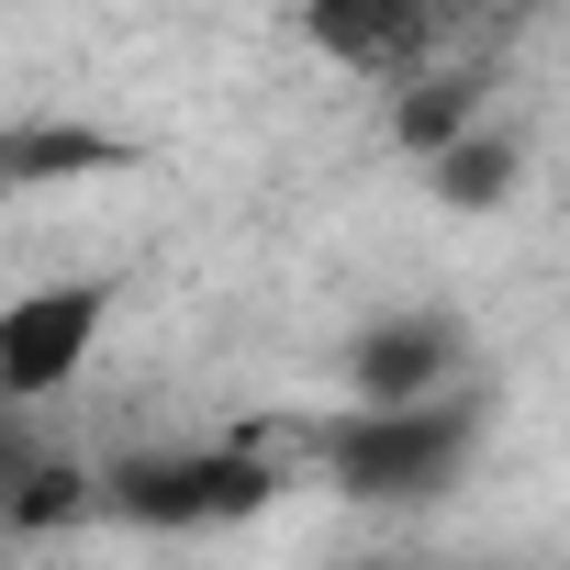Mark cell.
Segmentation results:
<instances>
[{"mask_svg": "<svg viewBox=\"0 0 570 570\" xmlns=\"http://www.w3.org/2000/svg\"><path fill=\"white\" fill-rule=\"evenodd\" d=\"M279 492V470L224 436V448H146L124 470H101V514L146 525V537H202V525H246L257 503Z\"/></svg>", "mask_w": 570, "mask_h": 570, "instance_id": "cell-1", "label": "cell"}, {"mask_svg": "<svg viewBox=\"0 0 570 570\" xmlns=\"http://www.w3.org/2000/svg\"><path fill=\"white\" fill-rule=\"evenodd\" d=\"M470 436H481V414L459 392H436V403H403V414H347L325 436V470L358 503H425L470 470Z\"/></svg>", "mask_w": 570, "mask_h": 570, "instance_id": "cell-2", "label": "cell"}, {"mask_svg": "<svg viewBox=\"0 0 570 570\" xmlns=\"http://www.w3.org/2000/svg\"><path fill=\"white\" fill-rule=\"evenodd\" d=\"M101 325H112V279H46V292H12L0 303V414H35L57 403L90 358H101Z\"/></svg>", "mask_w": 570, "mask_h": 570, "instance_id": "cell-3", "label": "cell"}, {"mask_svg": "<svg viewBox=\"0 0 570 570\" xmlns=\"http://www.w3.org/2000/svg\"><path fill=\"white\" fill-rule=\"evenodd\" d=\"M459 358H470L459 314H381L347 336V392H358V414H403V403L459 392Z\"/></svg>", "mask_w": 570, "mask_h": 570, "instance_id": "cell-4", "label": "cell"}, {"mask_svg": "<svg viewBox=\"0 0 570 570\" xmlns=\"http://www.w3.org/2000/svg\"><path fill=\"white\" fill-rule=\"evenodd\" d=\"M79 514H101V481H90L68 448H35L23 481L0 492V537H46V525H79Z\"/></svg>", "mask_w": 570, "mask_h": 570, "instance_id": "cell-5", "label": "cell"}, {"mask_svg": "<svg viewBox=\"0 0 570 570\" xmlns=\"http://www.w3.org/2000/svg\"><path fill=\"white\" fill-rule=\"evenodd\" d=\"M303 35H314L325 57H347V68H392V57H403L425 23L403 12V0H325V12H314Z\"/></svg>", "mask_w": 570, "mask_h": 570, "instance_id": "cell-6", "label": "cell"}, {"mask_svg": "<svg viewBox=\"0 0 570 570\" xmlns=\"http://www.w3.org/2000/svg\"><path fill=\"white\" fill-rule=\"evenodd\" d=\"M392 135L436 168L459 135H481V90H470V79H414V90H392Z\"/></svg>", "mask_w": 570, "mask_h": 570, "instance_id": "cell-7", "label": "cell"}, {"mask_svg": "<svg viewBox=\"0 0 570 570\" xmlns=\"http://www.w3.org/2000/svg\"><path fill=\"white\" fill-rule=\"evenodd\" d=\"M425 179H436V202H459V213H492V202L514 190V135H492V124H481V135H459V146H448Z\"/></svg>", "mask_w": 570, "mask_h": 570, "instance_id": "cell-8", "label": "cell"}, {"mask_svg": "<svg viewBox=\"0 0 570 570\" xmlns=\"http://www.w3.org/2000/svg\"><path fill=\"white\" fill-rule=\"evenodd\" d=\"M112 146L101 135H79V124H46V135H12V190H35V179H68V168H101Z\"/></svg>", "mask_w": 570, "mask_h": 570, "instance_id": "cell-9", "label": "cell"}, {"mask_svg": "<svg viewBox=\"0 0 570 570\" xmlns=\"http://www.w3.org/2000/svg\"><path fill=\"white\" fill-rule=\"evenodd\" d=\"M0 202H12V135H0Z\"/></svg>", "mask_w": 570, "mask_h": 570, "instance_id": "cell-10", "label": "cell"}, {"mask_svg": "<svg viewBox=\"0 0 570 570\" xmlns=\"http://www.w3.org/2000/svg\"><path fill=\"white\" fill-rule=\"evenodd\" d=\"M0 548H12V537H0Z\"/></svg>", "mask_w": 570, "mask_h": 570, "instance_id": "cell-11", "label": "cell"}]
</instances>
